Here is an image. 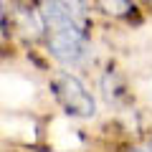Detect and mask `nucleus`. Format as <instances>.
<instances>
[{"label":"nucleus","instance_id":"4","mask_svg":"<svg viewBox=\"0 0 152 152\" xmlns=\"http://www.w3.org/2000/svg\"><path fill=\"white\" fill-rule=\"evenodd\" d=\"M58 3L76 18V20H84V10H86V8H84V0H58Z\"/></svg>","mask_w":152,"mask_h":152},{"label":"nucleus","instance_id":"2","mask_svg":"<svg viewBox=\"0 0 152 152\" xmlns=\"http://www.w3.org/2000/svg\"><path fill=\"white\" fill-rule=\"evenodd\" d=\"M53 91H56L58 102L66 107L69 114H76V117H94V112H96L94 96L86 91V86H84L76 76L61 74L53 81Z\"/></svg>","mask_w":152,"mask_h":152},{"label":"nucleus","instance_id":"5","mask_svg":"<svg viewBox=\"0 0 152 152\" xmlns=\"http://www.w3.org/2000/svg\"><path fill=\"white\" fill-rule=\"evenodd\" d=\"M147 152H152V140H150V142H147Z\"/></svg>","mask_w":152,"mask_h":152},{"label":"nucleus","instance_id":"1","mask_svg":"<svg viewBox=\"0 0 152 152\" xmlns=\"http://www.w3.org/2000/svg\"><path fill=\"white\" fill-rule=\"evenodd\" d=\"M41 15H43V26H46V33H48L51 53L64 64L81 61L84 48H86V38H84V31L76 23V18L58 0H46Z\"/></svg>","mask_w":152,"mask_h":152},{"label":"nucleus","instance_id":"3","mask_svg":"<svg viewBox=\"0 0 152 152\" xmlns=\"http://www.w3.org/2000/svg\"><path fill=\"white\" fill-rule=\"evenodd\" d=\"M96 8L107 15H114V18H124L134 10L132 0H96Z\"/></svg>","mask_w":152,"mask_h":152},{"label":"nucleus","instance_id":"6","mask_svg":"<svg viewBox=\"0 0 152 152\" xmlns=\"http://www.w3.org/2000/svg\"><path fill=\"white\" fill-rule=\"evenodd\" d=\"M129 152H147V150H129Z\"/></svg>","mask_w":152,"mask_h":152}]
</instances>
